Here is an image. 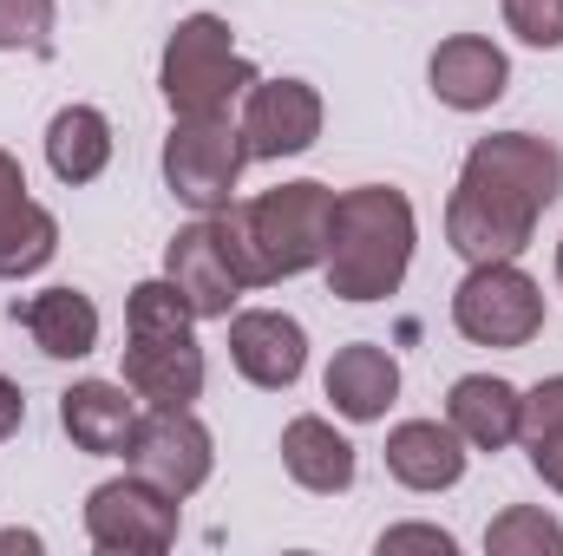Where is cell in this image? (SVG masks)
Wrapping results in <instances>:
<instances>
[{
    "instance_id": "cell-1",
    "label": "cell",
    "mask_w": 563,
    "mask_h": 556,
    "mask_svg": "<svg viewBox=\"0 0 563 556\" xmlns=\"http://www.w3.org/2000/svg\"><path fill=\"white\" fill-rule=\"evenodd\" d=\"M563 197V151L538 132H492L465 151L445 197V243L465 263H518Z\"/></svg>"
},
{
    "instance_id": "cell-2",
    "label": "cell",
    "mask_w": 563,
    "mask_h": 556,
    "mask_svg": "<svg viewBox=\"0 0 563 556\" xmlns=\"http://www.w3.org/2000/svg\"><path fill=\"white\" fill-rule=\"evenodd\" d=\"M328 223H334V190L314 177H295L263 190L256 203H230L217 210V236L236 263L243 288H269V281L308 276L328 256Z\"/></svg>"
},
{
    "instance_id": "cell-3",
    "label": "cell",
    "mask_w": 563,
    "mask_h": 556,
    "mask_svg": "<svg viewBox=\"0 0 563 556\" xmlns=\"http://www.w3.org/2000/svg\"><path fill=\"white\" fill-rule=\"evenodd\" d=\"M413 243H420V216L407 203V190L387 184H354L334 197V223H328V294L341 301H387L400 294V281L413 269Z\"/></svg>"
},
{
    "instance_id": "cell-4",
    "label": "cell",
    "mask_w": 563,
    "mask_h": 556,
    "mask_svg": "<svg viewBox=\"0 0 563 556\" xmlns=\"http://www.w3.org/2000/svg\"><path fill=\"white\" fill-rule=\"evenodd\" d=\"M263 73L243 59L236 33L223 13H190L177 20V33L164 40V59H157V92L170 105V119H217L230 112Z\"/></svg>"
},
{
    "instance_id": "cell-5",
    "label": "cell",
    "mask_w": 563,
    "mask_h": 556,
    "mask_svg": "<svg viewBox=\"0 0 563 556\" xmlns=\"http://www.w3.org/2000/svg\"><path fill=\"white\" fill-rule=\"evenodd\" d=\"M243 164H250V144L243 125H230V112L217 119H170V138H164V184L184 210L197 216H217L236 203V184H243Z\"/></svg>"
},
{
    "instance_id": "cell-6",
    "label": "cell",
    "mask_w": 563,
    "mask_h": 556,
    "mask_svg": "<svg viewBox=\"0 0 563 556\" xmlns=\"http://www.w3.org/2000/svg\"><path fill=\"white\" fill-rule=\"evenodd\" d=\"M452 327L472 347H531L544 334V288L518 263H472L452 288Z\"/></svg>"
},
{
    "instance_id": "cell-7",
    "label": "cell",
    "mask_w": 563,
    "mask_h": 556,
    "mask_svg": "<svg viewBox=\"0 0 563 556\" xmlns=\"http://www.w3.org/2000/svg\"><path fill=\"white\" fill-rule=\"evenodd\" d=\"M177 504L184 498L157 491L139 471L106 478L86 498V537H92V551H106V556H157L177 544Z\"/></svg>"
},
{
    "instance_id": "cell-8",
    "label": "cell",
    "mask_w": 563,
    "mask_h": 556,
    "mask_svg": "<svg viewBox=\"0 0 563 556\" xmlns=\"http://www.w3.org/2000/svg\"><path fill=\"white\" fill-rule=\"evenodd\" d=\"M125 465L170 498H197L217 471V438L190 407H144L139 432L125 445Z\"/></svg>"
},
{
    "instance_id": "cell-9",
    "label": "cell",
    "mask_w": 563,
    "mask_h": 556,
    "mask_svg": "<svg viewBox=\"0 0 563 556\" xmlns=\"http://www.w3.org/2000/svg\"><path fill=\"white\" fill-rule=\"evenodd\" d=\"M236 125H243L250 157H263V164L301 157L321 138V92L308 79H256L243 92V119Z\"/></svg>"
},
{
    "instance_id": "cell-10",
    "label": "cell",
    "mask_w": 563,
    "mask_h": 556,
    "mask_svg": "<svg viewBox=\"0 0 563 556\" xmlns=\"http://www.w3.org/2000/svg\"><path fill=\"white\" fill-rule=\"evenodd\" d=\"M164 276L190 301L197 321H230V308L243 294V276H236V263H230V249L217 236V216H197L164 243Z\"/></svg>"
},
{
    "instance_id": "cell-11",
    "label": "cell",
    "mask_w": 563,
    "mask_h": 556,
    "mask_svg": "<svg viewBox=\"0 0 563 556\" xmlns=\"http://www.w3.org/2000/svg\"><path fill=\"white\" fill-rule=\"evenodd\" d=\"M230 360L250 387L288 393L308 374V327L282 308H243V314H230Z\"/></svg>"
},
{
    "instance_id": "cell-12",
    "label": "cell",
    "mask_w": 563,
    "mask_h": 556,
    "mask_svg": "<svg viewBox=\"0 0 563 556\" xmlns=\"http://www.w3.org/2000/svg\"><path fill=\"white\" fill-rule=\"evenodd\" d=\"M426 79H432L439 105H452V112H492L505 99V86H511V59L485 33H452V40L432 46Z\"/></svg>"
},
{
    "instance_id": "cell-13",
    "label": "cell",
    "mask_w": 563,
    "mask_h": 556,
    "mask_svg": "<svg viewBox=\"0 0 563 556\" xmlns=\"http://www.w3.org/2000/svg\"><path fill=\"white\" fill-rule=\"evenodd\" d=\"M125 387L144 407H190L203 400V347L197 334H132L125 347Z\"/></svg>"
},
{
    "instance_id": "cell-14",
    "label": "cell",
    "mask_w": 563,
    "mask_h": 556,
    "mask_svg": "<svg viewBox=\"0 0 563 556\" xmlns=\"http://www.w3.org/2000/svg\"><path fill=\"white\" fill-rule=\"evenodd\" d=\"M59 425L79 452L92 458H125L132 432H139V393L125 380H73L59 393Z\"/></svg>"
},
{
    "instance_id": "cell-15",
    "label": "cell",
    "mask_w": 563,
    "mask_h": 556,
    "mask_svg": "<svg viewBox=\"0 0 563 556\" xmlns=\"http://www.w3.org/2000/svg\"><path fill=\"white\" fill-rule=\"evenodd\" d=\"M472 445L452 432V419H400L387 432V471L407 491H452L465 478Z\"/></svg>"
},
{
    "instance_id": "cell-16",
    "label": "cell",
    "mask_w": 563,
    "mask_h": 556,
    "mask_svg": "<svg viewBox=\"0 0 563 556\" xmlns=\"http://www.w3.org/2000/svg\"><path fill=\"white\" fill-rule=\"evenodd\" d=\"M282 471H288L301 491L334 498V491H347V485H354L361 458H354L347 432H334V419L301 413V419H288V425H282Z\"/></svg>"
},
{
    "instance_id": "cell-17",
    "label": "cell",
    "mask_w": 563,
    "mask_h": 556,
    "mask_svg": "<svg viewBox=\"0 0 563 556\" xmlns=\"http://www.w3.org/2000/svg\"><path fill=\"white\" fill-rule=\"evenodd\" d=\"M13 321L33 334V347L46 360H86L99 347V308L79 288H40L13 301Z\"/></svg>"
},
{
    "instance_id": "cell-18",
    "label": "cell",
    "mask_w": 563,
    "mask_h": 556,
    "mask_svg": "<svg viewBox=\"0 0 563 556\" xmlns=\"http://www.w3.org/2000/svg\"><path fill=\"white\" fill-rule=\"evenodd\" d=\"M321 387H328V400H334L341 419L374 425V419H387V407L400 400V360L387 347H374V341H354V347H341L328 360V380Z\"/></svg>"
},
{
    "instance_id": "cell-19",
    "label": "cell",
    "mask_w": 563,
    "mask_h": 556,
    "mask_svg": "<svg viewBox=\"0 0 563 556\" xmlns=\"http://www.w3.org/2000/svg\"><path fill=\"white\" fill-rule=\"evenodd\" d=\"M445 419H452V432H459L472 452H505V445L518 438L525 393H518L511 380H498V374H465V380H452V393H445Z\"/></svg>"
},
{
    "instance_id": "cell-20",
    "label": "cell",
    "mask_w": 563,
    "mask_h": 556,
    "mask_svg": "<svg viewBox=\"0 0 563 556\" xmlns=\"http://www.w3.org/2000/svg\"><path fill=\"white\" fill-rule=\"evenodd\" d=\"M46 164L59 184H92L112 164V119L99 105H66L46 125Z\"/></svg>"
},
{
    "instance_id": "cell-21",
    "label": "cell",
    "mask_w": 563,
    "mask_h": 556,
    "mask_svg": "<svg viewBox=\"0 0 563 556\" xmlns=\"http://www.w3.org/2000/svg\"><path fill=\"white\" fill-rule=\"evenodd\" d=\"M53 256H59V216H53L46 203L20 197V203L0 216V281L40 276Z\"/></svg>"
},
{
    "instance_id": "cell-22",
    "label": "cell",
    "mask_w": 563,
    "mask_h": 556,
    "mask_svg": "<svg viewBox=\"0 0 563 556\" xmlns=\"http://www.w3.org/2000/svg\"><path fill=\"white\" fill-rule=\"evenodd\" d=\"M518 438H525V452H531V471H538V478L563 498V374L538 380V387L525 393Z\"/></svg>"
},
{
    "instance_id": "cell-23",
    "label": "cell",
    "mask_w": 563,
    "mask_h": 556,
    "mask_svg": "<svg viewBox=\"0 0 563 556\" xmlns=\"http://www.w3.org/2000/svg\"><path fill=\"white\" fill-rule=\"evenodd\" d=\"M485 551L492 556H558L563 551V524L544 504H511L485 524Z\"/></svg>"
},
{
    "instance_id": "cell-24",
    "label": "cell",
    "mask_w": 563,
    "mask_h": 556,
    "mask_svg": "<svg viewBox=\"0 0 563 556\" xmlns=\"http://www.w3.org/2000/svg\"><path fill=\"white\" fill-rule=\"evenodd\" d=\"M190 321H197V314H190V301L170 288V276L139 281L132 301H125V334H184Z\"/></svg>"
},
{
    "instance_id": "cell-25",
    "label": "cell",
    "mask_w": 563,
    "mask_h": 556,
    "mask_svg": "<svg viewBox=\"0 0 563 556\" xmlns=\"http://www.w3.org/2000/svg\"><path fill=\"white\" fill-rule=\"evenodd\" d=\"M53 0H0V53H53Z\"/></svg>"
},
{
    "instance_id": "cell-26",
    "label": "cell",
    "mask_w": 563,
    "mask_h": 556,
    "mask_svg": "<svg viewBox=\"0 0 563 556\" xmlns=\"http://www.w3.org/2000/svg\"><path fill=\"white\" fill-rule=\"evenodd\" d=\"M505 7V26L538 46V53H558L563 46V0H498Z\"/></svg>"
},
{
    "instance_id": "cell-27",
    "label": "cell",
    "mask_w": 563,
    "mask_h": 556,
    "mask_svg": "<svg viewBox=\"0 0 563 556\" xmlns=\"http://www.w3.org/2000/svg\"><path fill=\"white\" fill-rule=\"evenodd\" d=\"M387 551H432V556H452V531H439V524H394V531H380V556Z\"/></svg>"
},
{
    "instance_id": "cell-28",
    "label": "cell",
    "mask_w": 563,
    "mask_h": 556,
    "mask_svg": "<svg viewBox=\"0 0 563 556\" xmlns=\"http://www.w3.org/2000/svg\"><path fill=\"white\" fill-rule=\"evenodd\" d=\"M20 425H26V393H20V387L0 374V438H13Z\"/></svg>"
},
{
    "instance_id": "cell-29",
    "label": "cell",
    "mask_w": 563,
    "mask_h": 556,
    "mask_svg": "<svg viewBox=\"0 0 563 556\" xmlns=\"http://www.w3.org/2000/svg\"><path fill=\"white\" fill-rule=\"evenodd\" d=\"M20 197H26V170H20V157H13V151H0V216H7Z\"/></svg>"
},
{
    "instance_id": "cell-30",
    "label": "cell",
    "mask_w": 563,
    "mask_h": 556,
    "mask_svg": "<svg viewBox=\"0 0 563 556\" xmlns=\"http://www.w3.org/2000/svg\"><path fill=\"white\" fill-rule=\"evenodd\" d=\"M0 551H40V537L33 531H0Z\"/></svg>"
},
{
    "instance_id": "cell-31",
    "label": "cell",
    "mask_w": 563,
    "mask_h": 556,
    "mask_svg": "<svg viewBox=\"0 0 563 556\" xmlns=\"http://www.w3.org/2000/svg\"><path fill=\"white\" fill-rule=\"evenodd\" d=\"M558 288H563V243H558Z\"/></svg>"
}]
</instances>
